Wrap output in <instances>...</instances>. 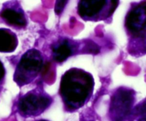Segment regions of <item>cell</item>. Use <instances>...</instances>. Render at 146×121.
Listing matches in <instances>:
<instances>
[{"label":"cell","instance_id":"obj_1","mask_svg":"<svg viewBox=\"0 0 146 121\" xmlns=\"http://www.w3.org/2000/svg\"><path fill=\"white\" fill-rule=\"evenodd\" d=\"M92 74L78 68H71L62 75L58 93L66 112H73L88 103L94 94Z\"/></svg>","mask_w":146,"mask_h":121},{"label":"cell","instance_id":"obj_2","mask_svg":"<svg viewBox=\"0 0 146 121\" xmlns=\"http://www.w3.org/2000/svg\"><path fill=\"white\" fill-rule=\"evenodd\" d=\"M53 102L52 97L46 92L42 84H40L19 98L17 110L22 118H35L48 110Z\"/></svg>","mask_w":146,"mask_h":121},{"label":"cell","instance_id":"obj_3","mask_svg":"<svg viewBox=\"0 0 146 121\" xmlns=\"http://www.w3.org/2000/svg\"><path fill=\"white\" fill-rule=\"evenodd\" d=\"M44 62L41 51L36 48L27 50L16 66L13 76L14 83L20 88L31 83L41 73Z\"/></svg>","mask_w":146,"mask_h":121},{"label":"cell","instance_id":"obj_4","mask_svg":"<svg viewBox=\"0 0 146 121\" xmlns=\"http://www.w3.org/2000/svg\"><path fill=\"white\" fill-rule=\"evenodd\" d=\"M136 102V92L133 88L120 86L113 91L110 99V121H128Z\"/></svg>","mask_w":146,"mask_h":121},{"label":"cell","instance_id":"obj_5","mask_svg":"<svg viewBox=\"0 0 146 121\" xmlns=\"http://www.w3.org/2000/svg\"><path fill=\"white\" fill-rule=\"evenodd\" d=\"M118 0H81L77 14L84 21H97L111 19L119 5Z\"/></svg>","mask_w":146,"mask_h":121},{"label":"cell","instance_id":"obj_6","mask_svg":"<svg viewBox=\"0 0 146 121\" xmlns=\"http://www.w3.org/2000/svg\"><path fill=\"white\" fill-rule=\"evenodd\" d=\"M124 26L129 37L146 34V1L131 4L125 15Z\"/></svg>","mask_w":146,"mask_h":121},{"label":"cell","instance_id":"obj_7","mask_svg":"<svg viewBox=\"0 0 146 121\" xmlns=\"http://www.w3.org/2000/svg\"><path fill=\"white\" fill-rule=\"evenodd\" d=\"M85 46V42L81 44L72 38L61 37L51 45V56L56 63H63L72 56L86 54Z\"/></svg>","mask_w":146,"mask_h":121},{"label":"cell","instance_id":"obj_8","mask_svg":"<svg viewBox=\"0 0 146 121\" xmlns=\"http://www.w3.org/2000/svg\"><path fill=\"white\" fill-rule=\"evenodd\" d=\"M0 17L6 24L15 29H24L28 24L27 15L21 4L17 1L5 3L0 11Z\"/></svg>","mask_w":146,"mask_h":121},{"label":"cell","instance_id":"obj_9","mask_svg":"<svg viewBox=\"0 0 146 121\" xmlns=\"http://www.w3.org/2000/svg\"><path fill=\"white\" fill-rule=\"evenodd\" d=\"M19 40L17 34L9 28H0V52L12 53L17 49Z\"/></svg>","mask_w":146,"mask_h":121},{"label":"cell","instance_id":"obj_10","mask_svg":"<svg viewBox=\"0 0 146 121\" xmlns=\"http://www.w3.org/2000/svg\"><path fill=\"white\" fill-rule=\"evenodd\" d=\"M127 51L130 55L136 58L146 55V34L129 37Z\"/></svg>","mask_w":146,"mask_h":121},{"label":"cell","instance_id":"obj_11","mask_svg":"<svg viewBox=\"0 0 146 121\" xmlns=\"http://www.w3.org/2000/svg\"><path fill=\"white\" fill-rule=\"evenodd\" d=\"M128 121H146V98L134 106Z\"/></svg>","mask_w":146,"mask_h":121},{"label":"cell","instance_id":"obj_12","mask_svg":"<svg viewBox=\"0 0 146 121\" xmlns=\"http://www.w3.org/2000/svg\"><path fill=\"white\" fill-rule=\"evenodd\" d=\"M68 1H56L55 2V7H54V11L57 15H61L64 11L66 6L67 5Z\"/></svg>","mask_w":146,"mask_h":121},{"label":"cell","instance_id":"obj_13","mask_svg":"<svg viewBox=\"0 0 146 121\" xmlns=\"http://www.w3.org/2000/svg\"><path fill=\"white\" fill-rule=\"evenodd\" d=\"M6 76V69L3 63L0 61V88H2Z\"/></svg>","mask_w":146,"mask_h":121},{"label":"cell","instance_id":"obj_14","mask_svg":"<svg viewBox=\"0 0 146 121\" xmlns=\"http://www.w3.org/2000/svg\"><path fill=\"white\" fill-rule=\"evenodd\" d=\"M38 121H48V120H39Z\"/></svg>","mask_w":146,"mask_h":121},{"label":"cell","instance_id":"obj_15","mask_svg":"<svg viewBox=\"0 0 146 121\" xmlns=\"http://www.w3.org/2000/svg\"><path fill=\"white\" fill-rule=\"evenodd\" d=\"M1 88H0V91H1Z\"/></svg>","mask_w":146,"mask_h":121}]
</instances>
